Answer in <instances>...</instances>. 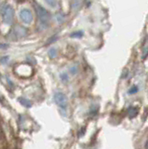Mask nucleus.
Returning a JSON list of instances; mask_svg holds the SVG:
<instances>
[{"label": "nucleus", "mask_w": 148, "mask_h": 149, "mask_svg": "<svg viewBox=\"0 0 148 149\" xmlns=\"http://www.w3.org/2000/svg\"><path fill=\"white\" fill-rule=\"evenodd\" d=\"M83 36V33L81 31H78V32H75L73 33V34L71 35L72 37H81Z\"/></svg>", "instance_id": "nucleus-10"}, {"label": "nucleus", "mask_w": 148, "mask_h": 149, "mask_svg": "<svg viewBox=\"0 0 148 149\" xmlns=\"http://www.w3.org/2000/svg\"><path fill=\"white\" fill-rule=\"evenodd\" d=\"M147 57H148V45L146 47H145L142 49V59L145 60Z\"/></svg>", "instance_id": "nucleus-8"}, {"label": "nucleus", "mask_w": 148, "mask_h": 149, "mask_svg": "<svg viewBox=\"0 0 148 149\" xmlns=\"http://www.w3.org/2000/svg\"><path fill=\"white\" fill-rule=\"evenodd\" d=\"M138 91H139L138 87L137 86H133V87H131V88H129V94H134V93H137Z\"/></svg>", "instance_id": "nucleus-9"}, {"label": "nucleus", "mask_w": 148, "mask_h": 149, "mask_svg": "<svg viewBox=\"0 0 148 149\" xmlns=\"http://www.w3.org/2000/svg\"><path fill=\"white\" fill-rule=\"evenodd\" d=\"M70 71H71V73H72V74H76V71H77V69H76V67H73V69H71Z\"/></svg>", "instance_id": "nucleus-12"}, {"label": "nucleus", "mask_w": 148, "mask_h": 149, "mask_svg": "<svg viewBox=\"0 0 148 149\" xmlns=\"http://www.w3.org/2000/svg\"><path fill=\"white\" fill-rule=\"evenodd\" d=\"M145 148H148V141H147L146 143H145Z\"/></svg>", "instance_id": "nucleus-13"}, {"label": "nucleus", "mask_w": 148, "mask_h": 149, "mask_svg": "<svg viewBox=\"0 0 148 149\" xmlns=\"http://www.w3.org/2000/svg\"><path fill=\"white\" fill-rule=\"evenodd\" d=\"M54 102L61 108H66L68 105V99L63 92H56L54 94Z\"/></svg>", "instance_id": "nucleus-3"}, {"label": "nucleus", "mask_w": 148, "mask_h": 149, "mask_svg": "<svg viewBox=\"0 0 148 149\" xmlns=\"http://www.w3.org/2000/svg\"><path fill=\"white\" fill-rule=\"evenodd\" d=\"M139 113V108L136 106H131L128 109V115L129 118H136L137 115Z\"/></svg>", "instance_id": "nucleus-5"}, {"label": "nucleus", "mask_w": 148, "mask_h": 149, "mask_svg": "<svg viewBox=\"0 0 148 149\" xmlns=\"http://www.w3.org/2000/svg\"><path fill=\"white\" fill-rule=\"evenodd\" d=\"M1 16L6 24H11L14 21V9L10 5H6L1 10Z\"/></svg>", "instance_id": "nucleus-1"}, {"label": "nucleus", "mask_w": 148, "mask_h": 149, "mask_svg": "<svg viewBox=\"0 0 148 149\" xmlns=\"http://www.w3.org/2000/svg\"><path fill=\"white\" fill-rule=\"evenodd\" d=\"M36 14L39 19V21L43 23V24H48L50 21V14L48 10H46L44 8H42L39 5H35V6Z\"/></svg>", "instance_id": "nucleus-2"}, {"label": "nucleus", "mask_w": 148, "mask_h": 149, "mask_svg": "<svg viewBox=\"0 0 148 149\" xmlns=\"http://www.w3.org/2000/svg\"><path fill=\"white\" fill-rule=\"evenodd\" d=\"M49 57L50 58H55L57 56V49H50L49 51Z\"/></svg>", "instance_id": "nucleus-7"}, {"label": "nucleus", "mask_w": 148, "mask_h": 149, "mask_svg": "<svg viewBox=\"0 0 148 149\" xmlns=\"http://www.w3.org/2000/svg\"><path fill=\"white\" fill-rule=\"evenodd\" d=\"M44 1L46 2V4L49 5V7H51V8H57V6H58L57 0H44Z\"/></svg>", "instance_id": "nucleus-6"}, {"label": "nucleus", "mask_w": 148, "mask_h": 149, "mask_svg": "<svg viewBox=\"0 0 148 149\" xmlns=\"http://www.w3.org/2000/svg\"><path fill=\"white\" fill-rule=\"evenodd\" d=\"M20 102H22V104H26V106L27 107H29V106H31V104H30V102L29 101H27V100H24V99H20Z\"/></svg>", "instance_id": "nucleus-11"}, {"label": "nucleus", "mask_w": 148, "mask_h": 149, "mask_svg": "<svg viewBox=\"0 0 148 149\" xmlns=\"http://www.w3.org/2000/svg\"><path fill=\"white\" fill-rule=\"evenodd\" d=\"M19 16L22 22L24 23H26V24H30L33 22V15H32L31 10L28 8H22L20 11Z\"/></svg>", "instance_id": "nucleus-4"}]
</instances>
